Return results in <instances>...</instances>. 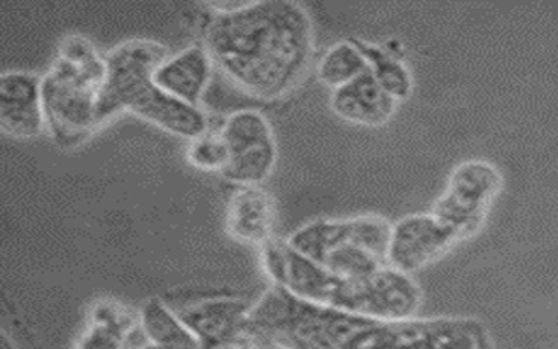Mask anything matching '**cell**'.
Segmentation results:
<instances>
[{"mask_svg":"<svg viewBox=\"0 0 558 349\" xmlns=\"http://www.w3.org/2000/svg\"><path fill=\"white\" fill-rule=\"evenodd\" d=\"M202 34L214 66L265 102L291 94L314 60L311 14L291 0L213 5Z\"/></svg>","mask_w":558,"mask_h":349,"instance_id":"cell-1","label":"cell"},{"mask_svg":"<svg viewBox=\"0 0 558 349\" xmlns=\"http://www.w3.org/2000/svg\"><path fill=\"white\" fill-rule=\"evenodd\" d=\"M248 322L280 349H496L476 319L381 322L312 304L277 285L253 304Z\"/></svg>","mask_w":558,"mask_h":349,"instance_id":"cell-2","label":"cell"},{"mask_svg":"<svg viewBox=\"0 0 558 349\" xmlns=\"http://www.w3.org/2000/svg\"><path fill=\"white\" fill-rule=\"evenodd\" d=\"M262 264L274 285L303 301L366 319H415L422 304L421 287L408 274L387 265L366 278H340L298 253L286 239L274 238L262 248Z\"/></svg>","mask_w":558,"mask_h":349,"instance_id":"cell-3","label":"cell"},{"mask_svg":"<svg viewBox=\"0 0 558 349\" xmlns=\"http://www.w3.org/2000/svg\"><path fill=\"white\" fill-rule=\"evenodd\" d=\"M167 57L169 49L158 40H123L109 49L106 85L98 105L100 123L129 111L187 140L208 129L207 115L199 107L181 102L156 83L155 71Z\"/></svg>","mask_w":558,"mask_h":349,"instance_id":"cell-4","label":"cell"},{"mask_svg":"<svg viewBox=\"0 0 558 349\" xmlns=\"http://www.w3.org/2000/svg\"><path fill=\"white\" fill-rule=\"evenodd\" d=\"M106 53L85 36H69L43 74L46 132L60 147L85 142L102 126L98 105L106 85Z\"/></svg>","mask_w":558,"mask_h":349,"instance_id":"cell-5","label":"cell"},{"mask_svg":"<svg viewBox=\"0 0 558 349\" xmlns=\"http://www.w3.org/2000/svg\"><path fill=\"white\" fill-rule=\"evenodd\" d=\"M392 222L378 215L317 219L288 241L298 253L340 278H366L387 267Z\"/></svg>","mask_w":558,"mask_h":349,"instance_id":"cell-6","label":"cell"},{"mask_svg":"<svg viewBox=\"0 0 558 349\" xmlns=\"http://www.w3.org/2000/svg\"><path fill=\"white\" fill-rule=\"evenodd\" d=\"M502 182L501 170L496 164L485 160L464 161L448 175L429 212L452 227L459 238H471L487 221L501 195Z\"/></svg>","mask_w":558,"mask_h":349,"instance_id":"cell-7","label":"cell"},{"mask_svg":"<svg viewBox=\"0 0 558 349\" xmlns=\"http://www.w3.org/2000/svg\"><path fill=\"white\" fill-rule=\"evenodd\" d=\"M219 129L228 147V164L221 177L235 186H262L277 164L270 121L259 111L242 109L228 114Z\"/></svg>","mask_w":558,"mask_h":349,"instance_id":"cell-8","label":"cell"},{"mask_svg":"<svg viewBox=\"0 0 558 349\" xmlns=\"http://www.w3.org/2000/svg\"><path fill=\"white\" fill-rule=\"evenodd\" d=\"M459 241L462 239L456 230L430 212L404 215L390 229L387 264L412 276L438 261Z\"/></svg>","mask_w":558,"mask_h":349,"instance_id":"cell-9","label":"cell"},{"mask_svg":"<svg viewBox=\"0 0 558 349\" xmlns=\"http://www.w3.org/2000/svg\"><path fill=\"white\" fill-rule=\"evenodd\" d=\"M0 126L14 138L39 137L46 132L43 76L28 71L2 72Z\"/></svg>","mask_w":558,"mask_h":349,"instance_id":"cell-10","label":"cell"},{"mask_svg":"<svg viewBox=\"0 0 558 349\" xmlns=\"http://www.w3.org/2000/svg\"><path fill=\"white\" fill-rule=\"evenodd\" d=\"M275 201L263 186H236L227 207V230L231 238L262 250L274 239Z\"/></svg>","mask_w":558,"mask_h":349,"instance_id":"cell-11","label":"cell"},{"mask_svg":"<svg viewBox=\"0 0 558 349\" xmlns=\"http://www.w3.org/2000/svg\"><path fill=\"white\" fill-rule=\"evenodd\" d=\"M398 100L390 97L386 89L378 85L372 72L351 80L349 85L332 89L329 105L331 111L347 123L380 128L392 120L398 109Z\"/></svg>","mask_w":558,"mask_h":349,"instance_id":"cell-12","label":"cell"},{"mask_svg":"<svg viewBox=\"0 0 558 349\" xmlns=\"http://www.w3.org/2000/svg\"><path fill=\"white\" fill-rule=\"evenodd\" d=\"M253 306L235 297H216L195 304L184 306L178 311L199 345L208 346L233 339L248 331V314Z\"/></svg>","mask_w":558,"mask_h":349,"instance_id":"cell-13","label":"cell"},{"mask_svg":"<svg viewBox=\"0 0 558 349\" xmlns=\"http://www.w3.org/2000/svg\"><path fill=\"white\" fill-rule=\"evenodd\" d=\"M214 62L204 45H191L170 54L155 71V79L167 94L187 105L199 107L213 77Z\"/></svg>","mask_w":558,"mask_h":349,"instance_id":"cell-14","label":"cell"},{"mask_svg":"<svg viewBox=\"0 0 558 349\" xmlns=\"http://www.w3.org/2000/svg\"><path fill=\"white\" fill-rule=\"evenodd\" d=\"M138 334V313H130L126 306L118 302L102 301L89 313L77 349H132Z\"/></svg>","mask_w":558,"mask_h":349,"instance_id":"cell-15","label":"cell"},{"mask_svg":"<svg viewBox=\"0 0 558 349\" xmlns=\"http://www.w3.org/2000/svg\"><path fill=\"white\" fill-rule=\"evenodd\" d=\"M354 42L363 51L369 72L378 80V85L398 102L410 98L413 91V76L403 58L389 51L386 46L373 45L360 39H354Z\"/></svg>","mask_w":558,"mask_h":349,"instance_id":"cell-16","label":"cell"},{"mask_svg":"<svg viewBox=\"0 0 558 349\" xmlns=\"http://www.w3.org/2000/svg\"><path fill=\"white\" fill-rule=\"evenodd\" d=\"M368 71V62L354 39L340 40L332 45L317 63V77L331 91L349 85Z\"/></svg>","mask_w":558,"mask_h":349,"instance_id":"cell-17","label":"cell"},{"mask_svg":"<svg viewBox=\"0 0 558 349\" xmlns=\"http://www.w3.org/2000/svg\"><path fill=\"white\" fill-rule=\"evenodd\" d=\"M186 158L191 166L204 172H218L227 169L228 147L221 129H205L187 144Z\"/></svg>","mask_w":558,"mask_h":349,"instance_id":"cell-18","label":"cell"},{"mask_svg":"<svg viewBox=\"0 0 558 349\" xmlns=\"http://www.w3.org/2000/svg\"><path fill=\"white\" fill-rule=\"evenodd\" d=\"M251 323V322H248ZM202 349H280L271 340L257 334L253 327H248L244 334L233 337V339L222 340L216 345L202 346Z\"/></svg>","mask_w":558,"mask_h":349,"instance_id":"cell-19","label":"cell"},{"mask_svg":"<svg viewBox=\"0 0 558 349\" xmlns=\"http://www.w3.org/2000/svg\"><path fill=\"white\" fill-rule=\"evenodd\" d=\"M0 349H16L14 348L13 340H10L5 332H2V336H0Z\"/></svg>","mask_w":558,"mask_h":349,"instance_id":"cell-20","label":"cell"}]
</instances>
